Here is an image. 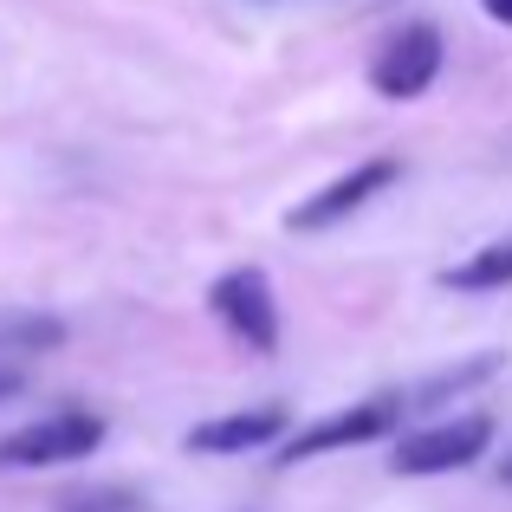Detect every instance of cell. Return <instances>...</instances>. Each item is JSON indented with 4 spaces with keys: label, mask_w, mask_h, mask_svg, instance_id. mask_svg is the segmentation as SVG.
Masks as SVG:
<instances>
[{
    "label": "cell",
    "mask_w": 512,
    "mask_h": 512,
    "mask_svg": "<svg viewBox=\"0 0 512 512\" xmlns=\"http://www.w3.org/2000/svg\"><path fill=\"white\" fill-rule=\"evenodd\" d=\"M104 448V422L85 409H59V415H39V422L0 435V467H65V461H85V454Z\"/></svg>",
    "instance_id": "cell-1"
},
{
    "label": "cell",
    "mask_w": 512,
    "mask_h": 512,
    "mask_svg": "<svg viewBox=\"0 0 512 512\" xmlns=\"http://www.w3.org/2000/svg\"><path fill=\"white\" fill-rule=\"evenodd\" d=\"M435 72H441V33L428 20H415V26H402V33H389L383 46H376L370 91L389 98V104H409V98H422V91L435 85Z\"/></svg>",
    "instance_id": "cell-2"
},
{
    "label": "cell",
    "mask_w": 512,
    "mask_h": 512,
    "mask_svg": "<svg viewBox=\"0 0 512 512\" xmlns=\"http://www.w3.org/2000/svg\"><path fill=\"white\" fill-rule=\"evenodd\" d=\"M208 305L247 350H279V305H273V279H266L260 266L221 273L208 286Z\"/></svg>",
    "instance_id": "cell-3"
},
{
    "label": "cell",
    "mask_w": 512,
    "mask_h": 512,
    "mask_svg": "<svg viewBox=\"0 0 512 512\" xmlns=\"http://www.w3.org/2000/svg\"><path fill=\"white\" fill-rule=\"evenodd\" d=\"M402 415H409L402 389H396V396H370V402H357V409H338V415H325V422L299 428V435H292L286 448H279V461L299 467V461H318V454H331V448H363V441L389 435V428H396Z\"/></svg>",
    "instance_id": "cell-4"
},
{
    "label": "cell",
    "mask_w": 512,
    "mask_h": 512,
    "mask_svg": "<svg viewBox=\"0 0 512 512\" xmlns=\"http://www.w3.org/2000/svg\"><path fill=\"white\" fill-rule=\"evenodd\" d=\"M493 441V422L487 415H454V422H435L422 435H402L396 441V474L422 480V474H454V467H474Z\"/></svg>",
    "instance_id": "cell-5"
},
{
    "label": "cell",
    "mask_w": 512,
    "mask_h": 512,
    "mask_svg": "<svg viewBox=\"0 0 512 512\" xmlns=\"http://www.w3.org/2000/svg\"><path fill=\"white\" fill-rule=\"evenodd\" d=\"M396 175H402L396 156H370V163H357L350 175H338L331 188H318L312 201H299V208L286 214V227H292V234H325V227L344 221V214H357L363 201H376L389 182H396Z\"/></svg>",
    "instance_id": "cell-6"
},
{
    "label": "cell",
    "mask_w": 512,
    "mask_h": 512,
    "mask_svg": "<svg viewBox=\"0 0 512 512\" xmlns=\"http://www.w3.org/2000/svg\"><path fill=\"white\" fill-rule=\"evenodd\" d=\"M279 435H286V409L260 402V409H240V415H221V422L188 428V448L195 454H247V448H266Z\"/></svg>",
    "instance_id": "cell-7"
},
{
    "label": "cell",
    "mask_w": 512,
    "mask_h": 512,
    "mask_svg": "<svg viewBox=\"0 0 512 512\" xmlns=\"http://www.w3.org/2000/svg\"><path fill=\"white\" fill-rule=\"evenodd\" d=\"M441 286H454V292H500V286H512V240H493V247L467 253L461 266L441 273Z\"/></svg>",
    "instance_id": "cell-8"
},
{
    "label": "cell",
    "mask_w": 512,
    "mask_h": 512,
    "mask_svg": "<svg viewBox=\"0 0 512 512\" xmlns=\"http://www.w3.org/2000/svg\"><path fill=\"white\" fill-rule=\"evenodd\" d=\"M487 376H493V357H467L461 370H441V376H428L422 389H402V402H409V409H428V402H448V396H461V389L487 383Z\"/></svg>",
    "instance_id": "cell-9"
},
{
    "label": "cell",
    "mask_w": 512,
    "mask_h": 512,
    "mask_svg": "<svg viewBox=\"0 0 512 512\" xmlns=\"http://www.w3.org/2000/svg\"><path fill=\"white\" fill-rule=\"evenodd\" d=\"M65 344V325L59 318H0V357H33V350H52Z\"/></svg>",
    "instance_id": "cell-10"
},
{
    "label": "cell",
    "mask_w": 512,
    "mask_h": 512,
    "mask_svg": "<svg viewBox=\"0 0 512 512\" xmlns=\"http://www.w3.org/2000/svg\"><path fill=\"white\" fill-rule=\"evenodd\" d=\"M59 512H137V493H124V487H72V493H59Z\"/></svg>",
    "instance_id": "cell-11"
},
{
    "label": "cell",
    "mask_w": 512,
    "mask_h": 512,
    "mask_svg": "<svg viewBox=\"0 0 512 512\" xmlns=\"http://www.w3.org/2000/svg\"><path fill=\"white\" fill-rule=\"evenodd\" d=\"M20 389H26V370L20 363H0V402H13Z\"/></svg>",
    "instance_id": "cell-12"
},
{
    "label": "cell",
    "mask_w": 512,
    "mask_h": 512,
    "mask_svg": "<svg viewBox=\"0 0 512 512\" xmlns=\"http://www.w3.org/2000/svg\"><path fill=\"white\" fill-rule=\"evenodd\" d=\"M480 7H487V13H493L500 26H512V0H480Z\"/></svg>",
    "instance_id": "cell-13"
},
{
    "label": "cell",
    "mask_w": 512,
    "mask_h": 512,
    "mask_svg": "<svg viewBox=\"0 0 512 512\" xmlns=\"http://www.w3.org/2000/svg\"><path fill=\"white\" fill-rule=\"evenodd\" d=\"M500 480H506V487H512V454H506V461H500Z\"/></svg>",
    "instance_id": "cell-14"
}]
</instances>
